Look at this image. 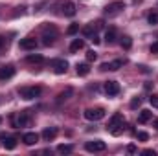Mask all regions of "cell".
<instances>
[{
    "label": "cell",
    "mask_w": 158,
    "mask_h": 156,
    "mask_svg": "<svg viewBox=\"0 0 158 156\" xmlns=\"http://www.w3.org/2000/svg\"><path fill=\"white\" fill-rule=\"evenodd\" d=\"M123 123H125L123 114H114L112 119H110V123H109V130H110V134L119 136V134L123 132Z\"/></svg>",
    "instance_id": "obj_1"
},
{
    "label": "cell",
    "mask_w": 158,
    "mask_h": 156,
    "mask_svg": "<svg viewBox=\"0 0 158 156\" xmlns=\"http://www.w3.org/2000/svg\"><path fill=\"white\" fill-rule=\"evenodd\" d=\"M40 86H22V88H19V96L20 97H24V99H35V97H39L40 96Z\"/></svg>",
    "instance_id": "obj_2"
},
{
    "label": "cell",
    "mask_w": 158,
    "mask_h": 156,
    "mask_svg": "<svg viewBox=\"0 0 158 156\" xmlns=\"http://www.w3.org/2000/svg\"><path fill=\"white\" fill-rule=\"evenodd\" d=\"M57 39V30L53 26H46L44 31H42V44L44 46H52Z\"/></svg>",
    "instance_id": "obj_3"
},
{
    "label": "cell",
    "mask_w": 158,
    "mask_h": 156,
    "mask_svg": "<svg viewBox=\"0 0 158 156\" xmlns=\"http://www.w3.org/2000/svg\"><path fill=\"white\" fill-rule=\"evenodd\" d=\"M85 117L88 121H99L105 117V110L103 109H86L85 110Z\"/></svg>",
    "instance_id": "obj_4"
},
{
    "label": "cell",
    "mask_w": 158,
    "mask_h": 156,
    "mask_svg": "<svg viewBox=\"0 0 158 156\" xmlns=\"http://www.w3.org/2000/svg\"><path fill=\"white\" fill-rule=\"evenodd\" d=\"M85 149H86L88 153H101V151L107 149V145H105V142H101V140H94V142H86Z\"/></svg>",
    "instance_id": "obj_5"
},
{
    "label": "cell",
    "mask_w": 158,
    "mask_h": 156,
    "mask_svg": "<svg viewBox=\"0 0 158 156\" xmlns=\"http://www.w3.org/2000/svg\"><path fill=\"white\" fill-rule=\"evenodd\" d=\"M123 9H125V4L119 2V0H116V2H110V4L105 7V13H107L109 17H114V15H118L119 11H123Z\"/></svg>",
    "instance_id": "obj_6"
},
{
    "label": "cell",
    "mask_w": 158,
    "mask_h": 156,
    "mask_svg": "<svg viewBox=\"0 0 158 156\" xmlns=\"http://www.w3.org/2000/svg\"><path fill=\"white\" fill-rule=\"evenodd\" d=\"M52 66H53V72H55L57 76H63V74H66V70H68V63H66L64 59H55V61H52Z\"/></svg>",
    "instance_id": "obj_7"
},
{
    "label": "cell",
    "mask_w": 158,
    "mask_h": 156,
    "mask_svg": "<svg viewBox=\"0 0 158 156\" xmlns=\"http://www.w3.org/2000/svg\"><path fill=\"white\" fill-rule=\"evenodd\" d=\"M125 64V61H121V59H116V61H112V63H103L99 68L103 70V72H107V70H110V72H114V70H119L121 66Z\"/></svg>",
    "instance_id": "obj_8"
},
{
    "label": "cell",
    "mask_w": 158,
    "mask_h": 156,
    "mask_svg": "<svg viewBox=\"0 0 158 156\" xmlns=\"http://www.w3.org/2000/svg\"><path fill=\"white\" fill-rule=\"evenodd\" d=\"M103 88H105L107 96H118L119 94V84L116 83V81H107Z\"/></svg>",
    "instance_id": "obj_9"
},
{
    "label": "cell",
    "mask_w": 158,
    "mask_h": 156,
    "mask_svg": "<svg viewBox=\"0 0 158 156\" xmlns=\"http://www.w3.org/2000/svg\"><path fill=\"white\" fill-rule=\"evenodd\" d=\"M13 76H15V66H13V64H6V66L0 68V79H2V81L11 79Z\"/></svg>",
    "instance_id": "obj_10"
},
{
    "label": "cell",
    "mask_w": 158,
    "mask_h": 156,
    "mask_svg": "<svg viewBox=\"0 0 158 156\" xmlns=\"http://www.w3.org/2000/svg\"><path fill=\"white\" fill-rule=\"evenodd\" d=\"M0 140H2V145L6 147V149H15L17 147V138H13V136H6V134H0Z\"/></svg>",
    "instance_id": "obj_11"
},
{
    "label": "cell",
    "mask_w": 158,
    "mask_h": 156,
    "mask_svg": "<svg viewBox=\"0 0 158 156\" xmlns=\"http://www.w3.org/2000/svg\"><path fill=\"white\" fill-rule=\"evenodd\" d=\"M19 46H20L22 50H35V48H37V40L31 39V37H26V39H20Z\"/></svg>",
    "instance_id": "obj_12"
},
{
    "label": "cell",
    "mask_w": 158,
    "mask_h": 156,
    "mask_svg": "<svg viewBox=\"0 0 158 156\" xmlns=\"http://www.w3.org/2000/svg\"><path fill=\"white\" fill-rule=\"evenodd\" d=\"M22 142H24L26 145H35V143L39 142V134H35V132H26V134L22 136Z\"/></svg>",
    "instance_id": "obj_13"
},
{
    "label": "cell",
    "mask_w": 158,
    "mask_h": 156,
    "mask_svg": "<svg viewBox=\"0 0 158 156\" xmlns=\"http://www.w3.org/2000/svg\"><path fill=\"white\" fill-rule=\"evenodd\" d=\"M63 13L66 17H74L76 15V4L74 2H64L63 4Z\"/></svg>",
    "instance_id": "obj_14"
},
{
    "label": "cell",
    "mask_w": 158,
    "mask_h": 156,
    "mask_svg": "<svg viewBox=\"0 0 158 156\" xmlns=\"http://www.w3.org/2000/svg\"><path fill=\"white\" fill-rule=\"evenodd\" d=\"M57 136V129L55 127H50V129H44L42 130V140L44 142H50V140H53Z\"/></svg>",
    "instance_id": "obj_15"
},
{
    "label": "cell",
    "mask_w": 158,
    "mask_h": 156,
    "mask_svg": "<svg viewBox=\"0 0 158 156\" xmlns=\"http://www.w3.org/2000/svg\"><path fill=\"white\" fill-rule=\"evenodd\" d=\"M76 70H77V76L85 77V76L90 74V64H88V63H79L77 66H76Z\"/></svg>",
    "instance_id": "obj_16"
},
{
    "label": "cell",
    "mask_w": 158,
    "mask_h": 156,
    "mask_svg": "<svg viewBox=\"0 0 158 156\" xmlns=\"http://www.w3.org/2000/svg\"><path fill=\"white\" fill-rule=\"evenodd\" d=\"M81 31H83V35H85L86 39H92V37L96 35V26H94V22H92V24H86Z\"/></svg>",
    "instance_id": "obj_17"
},
{
    "label": "cell",
    "mask_w": 158,
    "mask_h": 156,
    "mask_svg": "<svg viewBox=\"0 0 158 156\" xmlns=\"http://www.w3.org/2000/svg\"><path fill=\"white\" fill-rule=\"evenodd\" d=\"M30 121H31V117L28 116V112H22L19 116V119H17V127H28Z\"/></svg>",
    "instance_id": "obj_18"
},
{
    "label": "cell",
    "mask_w": 158,
    "mask_h": 156,
    "mask_svg": "<svg viewBox=\"0 0 158 156\" xmlns=\"http://www.w3.org/2000/svg\"><path fill=\"white\" fill-rule=\"evenodd\" d=\"M105 42L107 44H114L116 42V30L114 28H110V30L105 31Z\"/></svg>",
    "instance_id": "obj_19"
},
{
    "label": "cell",
    "mask_w": 158,
    "mask_h": 156,
    "mask_svg": "<svg viewBox=\"0 0 158 156\" xmlns=\"http://www.w3.org/2000/svg\"><path fill=\"white\" fill-rule=\"evenodd\" d=\"M83 48H85V40L83 39H74L72 44H70V51H79Z\"/></svg>",
    "instance_id": "obj_20"
},
{
    "label": "cell",
    "mask_w": 158,
    "mask_h": 156,
    "mask_svg": "<svg viewBox=\"0 0 158 156\" xmlns=\"http://www.w3.org/2000/svg\"><path fill=\"white\" fill-rule=\"evenodd\" d=\"M151 117H153V112L151 110H142L140 116H138V123H147Z\"/></svg>",
    "instance_id": "obj_21"
},
{
    "label": "cell",
    "mask_w": 158,
    "mask_h": 156,
    "mask_svg": "<svg viewBox=\"0 0 158 156\" xmlns=\"http://www.w3.org/2000/svg\"><path fill=\"white\" fill-rule=\"evenodd\" d=\"M57 151H59L61 154H70V153L74 151V145H70V143H63V145L57 147Z\"/></svg>",
    "instance_id": "obj_22"
},
{
    "label": "cell",
    "mask_w": 158,
    "mask_h": 156,
    "mask_svg": "<svg viewBox=\"0 0 158 156\" xmlns=\"http://www.w3.org/2000/svg\"><path fill=\"white\" fill-rule=\"evenodd\" d=\"M119 44H121V48H123V50H129V48L132 46V39L125 35V37H121V40H119Z\"/></svg>",
    "instance_id": "obj_23"
},
{
    "label": "cell",
    "mask_w": 158,
    "mask_h": 156,
    "mask_svg": "<svg viewBox=\"0 0 158 156\" xmlns=\"http://www.w3.org/2000/svg\"><path fill=\"white\" fill-rule=\"evenodd\" d=\"M28 63H42V55L40 53H35V55H28V59H26Z\"/></svg>",
    "instance_id": "obj_24"
},
{
    "label": "cell",
    "mask_w": 158,
    "mask_h": 156,
    "mask_svg": "<svg viewBox=\"0 0 158 156\" xmlns=\"http://www.w3.org/2000/svg\"><path fill=\"white\" fill-rule=\"evenodd\" d=\"M77 31H79V24H70V26H68V30H66V33H68V35H76Z\"/></svg>",
    "instance_id": "obj_25"
},
{
    "label": "cell",
    "mask_w": 158,
    "mask_h": 156,
    "mask_svg": "<svg viewBox=\"0 0 158 156\" xmlns=\"http://www.w3.org/2000/svg\"><path fill=\"white\" fill-rule=\"evenodd\" d=\"M136 138H138L140 142H147V140H149V134H147V132H143V130H140V132L136 134Z\"/></svg>",
    "instance_id": "obj_26"
},
{
    "label": "cell",
    "mask_w": 158,
    "mask_h": 156,
    "mask_svg": "<svg viewBox=\"0 0 158 156\" xmlns=\"http://www.w3.org/2000/svg\"><path fill=\"white\" fill-rule=\"evenodd\" d=\"M147 20H149V24H158V13H151L149 17H147Z\"/></svg>",
    "instance_id": "obj_27"
},
{
    "label": "cell",
    "mask_w": 158,
    "mask_h": 156,
    "mask_svg": "<svg viewBox=\"0 0 158 156\" xmlns=\"http://www.w3.org/2000/svg\"><path fill=\"white\" fill-rule=\"evenodd\" d=\"M140 105H142V99H140V97H134V99L131 101V109H138Z\"/></svg>",
    "instance_id": "obj_28"
},
{
    "label": "cell",
    "mask_w": 158,
    "mask_h": 156,
    "mask_svg": "<svg viewBox=\"0 0 158 156\" xmlns=\"http://www.w3.org/2000/svg\"><path fill=\"white\" fill-rule=\"evenodd\" d=\"M96 51L94 50H90V51H86V61H96Z\"/></svg>",
    "instance_id": "obj_29"
},
{
    "label": "cell",
    "mask_w": 158,
    "mask_h": 156,
    "mask_svg": "<svg viewBox=\"0 0 158 156\" xmlns=\"http://www.w3.org/2000/svg\"><path fill=\"white\" fill-rule=\"evenodd\" d=\"M70 94H72V90H70V88H68L66 92H61V94H59V101H63V99H68V96H70Z\"/></svg>",
    "instance_id": "obj_30"
},
{
    "label": "cell",
    "mask_w": 158,
    "mask_h": 156,
    "mask_svg": "<svg viewBox=\"0 0 158 156\" xmlns=\"http://www.w3.org/2000/svg\"><path fill=\"white\" fill-rule=\"evenodd\" d=\"M149 103H151L153 107H156V109H158V96H151V97H149Z\"/></svg>",
    "instance_id": "obj_31"
},
{
    "label": "cell",
    "mask_w": 158,
    "mask_h": 156,
    "mask_svg": "<svg viewBox=\"0 0 158 156\" xmlns=\"http://www.w3.org/2000/svg\"><path fill=\"white\" fill-rule=\"evenodd\" d=\"M127 153H131V154H136V153H138V149H136L134 145H129V147H127Z\"/></svg>",
    "instance_id": "obj_32"
},
{
    "label": "cell",
    "mask_w": 158,
    "mask_h": 156,
    "mask_svg": "<svg viewBox=\"0 0 158 156\" xmlns=\"http://www.w3.org/2000/svg\"><path fill=\"white\" fill-rule=\"evenodd\" d=\"M142 154H145V156H156V153H155L153 149H145V151H143Z\"/></svg>",
    "instance_id": "obj_33"
},
{
    "label": "cell",
    "mask_w": 158,
    "mask_h": 156,
    "mask_svg": "<svg viewBox=\"0 0 158 156\" xmlns=\"http://www.w3.org/2000/svg\"><path fill=\"white\" fill-rule=\"evenodd\" d=\"M151 53H158V42L151 44Z\"/></svg>",
    "instance_id": "obj_34"
},
{
    "label": "cell",
    "mask_w": 158,
    "mask_h": 156,
    "mask_svg": "<svg viewBox=\"0 0 158 156\" xmlns=\"http://www.w3.org/2000/svg\"><path fill=\"white\" fill-rule=\"evenodd\" d=\"M4 48H6V39H4V37H0V51H2Z\"/></svg>",
    "instance_id": "obj_35"
},
{
    "label": "cell",
    "mask_w": 158,
    "mask_h": 156,
    "mask_svg": "<svg viewBox=\"0 0 158 156\" xmlns=\"http://www.w3.org/2000/svg\"><path fill=\"white\" fill-rule=\"evenodd\" d=\"M92 42H94V44H99V42H101V40H99V37H98V35H94V37H92Z\"/></svg>",
    "instance_id": "obj_36"
},
{
    "label": "cell",
    "mask_w": 158,
    "mask_h": 156,
    "mask_svg": "<svg viewBox=\"0 0 158 156\" xmlns=\"http://www.w3.org/2000/svg\"><path fill=\"white\" fill-rule=\"evenodd\" d=\"M155 125H156V127H158V119H155Z\"/></svg>",
    "instance_id": "obj_37"
},
{
    "label": "cell",
    "mask_w": 158,
    "mask_h": 156,
    "mask_svg": "<svg viewBox=\"0 0 158 156\" xmlns=\"http://www.w3.org/2000/svg\"><path fill=\"white\" fill-rule=\"evenodd\" d=\"M0 123H2V117H0Z\"/></svg>",
    "instance_id": "obj_38"
}]
</instances>
